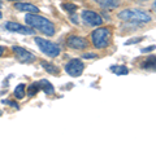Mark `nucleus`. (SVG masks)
<instances>
[{"instance_id": "nucleus-18", "label": "nucleus", "mask_w": 156, "mask_h": 145, "mask_svg": "<svg viewBox=\"0 0 156 145\" xmlns=\"http://www.w3.org/2000/svg\"><path fill=\"white\" fill-rule=\"evenodd\" d=\"M38 91H39V87L37 83H33L29 86V88H27V96H34V95H37L38 93Z\"/></svg>"}, {"instance_id": "nucleus-24", "label": "nucleus", "mask_w": 156, "mask_h": 145, "mask_svg": "<svg viewBox=\"0 0 156 145\" xmlns=\"http://www.w3.org/2000/svg\"><path fill=\"white\" fill-rule=\"evenodd\" d=\"M72 21H73V22H74V23H77V18H76L74 16H73V17H72Z\"/></svg>"}, {"instance_id": "nucleus-3", "label": "nucleus", "mask_w": 156, "mask_h": 145, "mask_svg": "<svg viewBox=\"0 0 156 145\" xmlns=\"http://www.w3.org/2000/svg\"><path fill=\"white\" fill-rule=\"evenodd\" d=\"M119 18L125 22H135V23H147L152 18L148 13H146L140 9H124L119 13Z\"/></svg>"}, {"instance_id": "nucleus-26", "label": "nucleus", "mask_w": 156, "mask_h": 145, "mask_svg": "<svg viewBox=\"0 0 156 145\" xmlns=\"http://www.w3.org/2000/svg\"><path fill=\"white\" fill-rule=\"evenodd\" d=\"M2 113H3V112H2V110H0V115H2Z\"/></svg>"}, {"instance_id": "nucleus-13", "label": "nucleus", "mask_w": 156, "mask_h": 145, "mask_svg": "<svg viewBox=\"0 0 156 145\" xmlns=\"http://www.w3.org/2000/svg\"><path fill=\"white\" fill-rule=\"evenodd\" d=\"M41 65L47 72H50V74H52V75H58V67L57 66L50 64V62H46V61H42Z\"/></svg>"}, {"instance_id": "nucleus-25", "label": "nucleus", "mask_w": 156, "mask_h": 145, "mask_svg": "<svg viewBox=\"0 0 156 145\" xmlns=\"http://www.w3.org/2000/svg\"><path fill=\"white\" fill-rule=\"evenodd\" d=\"M2 17H3V14H2V12H0V20H2Z\"/></svg>"}, {"instance_id": "nucleus-1", "label": "nucleus", "mask_w": 156, "mask_h": 145, "mask_svg": "<svg viewBox=\"0 0 156 145\" xmlns=\"http://www.w3.org/2000/svg\"><path fill=\"white\" fill-rule=\"evenodd\" d=\"M25 22L31 29H37L38 31H41L47 36H53L56 32L55 25L46 17L39 16L38 13H27L25 17Z\"/></svg>"}, {"instance_id": "nucleus-17", "label": "nucleus", "mask_w": 156, "mask_h": 145, "mask_svg": "<svg viewBox=\"0 0 156 145\" xmlns=\"http://www.w3.org/2000/svg\"><path fill=\"white\" fill-rule=\"evenodd\" d=\"M61 8L64 9L65 12L69 13V14H73L78 9V7L76 5V4H72V3H64V4H61Z\"/></svg>"}, {"instance_id": "nucleus-14", "label": "nucleus", "mask_w": 156, "mask_h": 145, "mask_svg": "<svg viewBox=\"0 0 156 145\" xmlns=\"http://www.w3.org/2000/svg\"><path fill=\"white\" fill-rule=\"evenodd\" d=\"M14 97L18 99V100H21L25 97V95H26V88H25V84H18L16 88H14Z\"/></svg>"}, {"instance_id": "nucleus-7", "label": "nucleus", "mask_w": 156, "mask_h": 145, "mask_svg": "<svg viewBox=\"0 0 156 145\" xmlns=\"http://www.w3.org/2000/svg\"><path fill=\"white\" fill-rule=\"evenodd\" d=\"M5 29L11 32H18V34H22V35H34L35 34V30H33L30 26L27 27L18 22H12V21L5 23Z\"/></svg>"}, {"instance_id": "nucleus-23", "label": "nucleus", "mask_w": 156, "mask_h": 145, "mask_svg": "<svg viewBox=\"0 0 156 145\" xmlns=\"http://www.w3.org/2000/svg\"><path fill=\"white\" fill-rule=\"evenodd\" d=\"M3 53H4V48H3V47H0V57L3 56Z\"/></svg>"}, {"instance_id": "nucleus-11", "label": "nucleus", "mask_w": 156, "mask_h": 145, "mask_svg": "<svg viewBox=\"0 0 156 145\" xmlns=\"http://www.w3.org/2000/svg\"><path fill=\"white\" fill-rule=\"evenodd\" d=\"M37 84L39 87V89H42L43 92H46L47 95H52L53 92H55V88H53V86L47 79H41L39 82H37Z\"/></svg>"}, {"instance_id": "nucleus-5", "label": "nucleus", "mask_w": 156, "mask_h": 145, "mask_svg": "<svg viewBox=\"0 0 156 145\" xmlns=\"http://www.w3.org/2000/svg\"><path fill=\"white\" fill-rule=\"evenodd\" d=\"M85 70V64L80 59H73L65 65V71L73 78L82 75V72Z\"/></svg>"}, {"instance_id": "nucleus-19", "label": "nucleus", "mask_w": 156, "mask_h": 145, "mask_svg": "<svg viewBox=\"0 0 156 145\" xmlns=\"http://www.w3.org/2000/svg\"><path fill=\"white\" fill-rule=\"evenodd\" d=\"M142 42V38H133L125 43V46H130V44H136V43H140Z\"/></svg>"}, {"instance_id": "nucleus-9", "label": "nucleus", "mask_w": 156, "mask_h": 145, "mask_svg": "<svg viewBox=\"0 0 156 145\" xmlns=\"http://www.w3.org/2000/svg\"><path fill=\"white\" fill-rule=\"evenodd\" d=\"M68 47L73 48V49H86L89 47V40L86 38L78 36V35H70L66 39Z\"/></svg>"}, {"instance_id": "nucleus-15", "label": "nucleus", "mask_w": 156, "mask_h": 145, "mask_svg": "<svg viewBox=\"0 0 156 145\" xmlns=\"http://www.w3.org/2000/svg\"><path fill=\"white\" fill-rule=\"evenodd\" d=\"M111 70L113 71L116 75H126L129 72V69L126 66H124V65H121V66H111Z\"/></svg>"}, {"instance_id": "nucleus-20", "label": "nucleus", "mask_w": 156, "mask_h": 145, "mask_svg": "<svg viewBox=\"0 0 156 145\" xmlns=\"http://www.w3.org/2000/svg\"><path fill=\"white\" fill-rule=\"evenodd\" d=\"M3 104L12 106V108H14V109H18V105L14 103V101H12V100H4V101H3Z\"/></svg>"}, {"instance_id": "nucleus-6", "label": "nucleus", "mask_w": 156, "mask_h": 145, "mask_svg": "<svg viewBox=\"0 0 156 145\" xmlns=\"http://www.w3.org/2000/svg\"><path fill=\"white\" fill-rule=\"evenodd\" d=\"M12 51L14 52L16 59L20 62H22V64H29V62L35 61V59H37L35 55H33L31 52H29L27 49H25V48H22V47L14 46V47H12Z\"/></svg>"}, {"instance_id": "nucleus-2", "label": "nucleus", "mask_w": 156, "mask_h": 145, "mask_svg": "<svg viewBox=\"0 0 156 145\" xmlns=\"http://www.w3.org/2000/svg\"><path fill=\"white\" fill-rule=\"evenodd\" d=\"M112 31L108 27H98L91 32V42L96 49H103L111 44Z\"/></svg>"}, {"instance_id": "nucleus-4", "label": "nucleus", "mask_w": 156, "mask_h": 145, "mask_svg": "<svg viewBox=\"0 0 156 145\" xmlns=\"http://www.w3.org/2000/svg\"><path fill=\"white\" fill-rule=\"evenodd\" d=\"M34 40H35V44L39 47V49L44 53V55H47L48 57L55 59V57H57L58 55H60V47H58L57 44H55V43H52L50 40H46V39L39 38V36H37Z\"/></svg>"}, {"instance_id": "nucleus-8", "label": "nucleus", "mask_w": 156, "mask_h": 145, "mask_svg": "<svg viewBox=\"0 0 156 145\" xmlns=\"http://www.w3.org/2000/svg\"><path fill=\"white\" fill-rule=\"evenodd\" d=\"M82 20L90 26H100L103 23V18L100 14H98L94 11H83L81 14Z\"/></svg>"}, {"instance_id": "nucleus-12", "label": "nucleus", "mask_w": 156, "mask_h": 145, "mask_svg": "<svg viewBox=\"0 0 156 145\" xmlns=\"http://www.w3.org/2000/svg\"><path fill=\"white\" fill-rule=\"evenodd\" d=\"M95 2L104 9H116L120 5L121 0H95Z\"/></svg>"}, {"instance_id": "nucleus-22", "label": "nucleus", "mask_w": 156, "mask_h": 145, "mask_svg": "<svg viewBox=\"0 0 156 145\" xmlns=\"http://www.w3.org/2000/svg\"><path fill=\"white\" fill-rule=\"evenodd\" d=\"M154 49H155V46H151V47L144 48V49H142L140 52H142V53H147V52H151V51H154Z\"/></svg>"}, {"instance_id": "nucleus-16", "label": "nucleus", "mask_w": 156, "mask_h": 145, "mask_svg": "<svg viewBox=\"0 0 156 145\" xmlns=\"http://www.w3.org/2000/svg\"><path fill=\"white\" fill-rule=\"evenodd\" d=\"M142 67H143V69H146V70H155V57L152 56V57H148V59L147 60H146L144 61V64L142 65Z\"/></svg>"}, {"instance_id": "nucleus-10", "label": "nucleus", "mask_w": 156, "mask_h": 145, "mask_svg": "<svg viewBox=\"0 0 156 145\" xmlns=\"http://www.w3.org/2000/svg\"><path fill=\"white\" fill-rule=\"evenodd\" d=\"M14 9H17L20 12H26V13H39V8L30 3H16L14 4Z\"/></svg>"}, {"instance_id": "nucleus-27", "label": "nucleus", "mask_w": 156, "mask_h": 145, "mask_svg": "<svg viewBox=\"0 0 156 145\" xmlns=\"http://www.w3.org/2000/svg\"><path fill=\"white\" fill-rule=\"evenodd\" d=\"M11 2H14V0H11Z\"/></svg>"}, {"instance_id": "nucleus-21", "label": "nucleus", "mask_w": 156, "mask_h": 145, "mask_svg": "<svg viewBox=\"0 0 156 145\" xmlns=\"http://www.w3.org/2000/svg\"><path fill=\"white\" fill-rule=\"evenodd\" d=\"M98 55H94V53H85L83 59H96Z\"/></svg>"}]
</instances>
